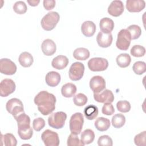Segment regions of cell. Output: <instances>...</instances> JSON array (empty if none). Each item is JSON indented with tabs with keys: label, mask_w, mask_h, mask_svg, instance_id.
Wrapping results in <instances>:
<instances>
[{
	"label": "cell",
	"mask_w": 146,
	"mask_h": 146,
	"mask_svg": "<svg viewBox=\"0 0 146 146\" xmlns=\"http://www.w3.org/2000/svg\"><path fill=\"white\" fill-rule=\"evenodd\" d=\"M55 96L46 91L39 92L34 98V103L38 106V111L43 115H48L55 108Z\"/></svg>",
	"instance_id": "6da1fadb"
},
{
	"label": "cell",
	"mask_w": 146,
	"mask_h": 146,
	"mask_svg": "<svg viewBox=\"0 0 146 146\" xmlns=\"http://www.w3.org/2000/svg\"><path fill=\"white\" fill-rule=\"evenodd\" d=\"M60 19L59 14L55 11H50L46 14L42 19V27L46 31H51L56 26Z\"/></svg>",
	"instance_id": "7a4b0ae2"
},
{
	"label": "cell",
	"mask_w": 146,
	"mask_h": 146,
	"mask_svg": "<svg viewBox=\"0 0 146 146\" xmlns=\"http://www.w3.org/2000/svg\"><path fill=\"white\" fill-rule=\"evenodd\" d=\"M67 119V114L62 111L56 112L51 114L48 117V125L54 128L60 129L63 127L66 120Z\"/></svg>",
	"instance_id": "3957f363"
},
{
	"label": "cell",
	"mask_w": 146,
	"mask_h": 146,
	"mask_svg": "<svg viewBox=\"0 0 146 146\" xmlns=\"http://www.w3.org/2000/svg\"><path fill=\"white\" fill-rule=\"evenodd\" d=\"M131 39L129 32L127 29H121L117 34L116 46L119 50L126 51L129 47Z\"/></svg>",
	"instance_id": "277c9868"
},
{
	"label": "cell",
	"mask_w": 146,
	"mask_h": 146,
	"mask_svg": "<svg viewBox=\"0 0 146 146\" xmlns=\"http://www.w3.org/2000/svg\"><path fill=\"white\" fill-rule=\"evenodd\" d=\"M69 123L71 132L76 135L79 134L82 131L84 123L83 114L80 112L75 113L71 116Z\"/></svg>",
	"instance_id": "5b68a950"
},
{
	"label": "cell",
	"mask_w": 146,
	"mask_h": 146,
	"mask_svg": "<svg viewBox=\"0 0 146 146\" xmlns=\"http://www.w3.org/2000/svg\"><path fill=\"white\" fill-rule=\"evenodd\" d=\"M6 108L7 112L14 116V119L19 115L25 112L22 102L17 98H12L7 101Z\"/></svg>",
	"instance_id": "8992f818"
},
{
	"label": "cell",
	"mask_w": 146,
	"mask_h": 146,
	"mask_svg": "<svg viewBox=\"0 0 146 146\" xmlns=\"http://www.w3.org/2000/svg\"><path fill=\"white\" fill-rule=\"evenodd\" d=\"M88 68L92 71H103L108 67V60L103 58H93L88 62Z\"/></svg>",
	"instance_id": "52a82bcc"
},
{
	"label": "cell",
	"mask_w": 146,
	"mask_h": 146,
	"mask_svg": "<svg viewBox=\"0 0 146 146\" xmlns=\"http://www.w3.org/2000/svg\"><path fill=\"white\" fill-rule=\"evenodd\" d=\"M84 72V64L79 62H75L70 67L68 75L71 80L78 81L82 79Z\"/></svg>",
	"instance_id": "ba28073f"
},
{
	"label": "cell",
	"mask_w": 146,
	"mask_h": 146,
	"mask_svg": "<svg viewBox=\"0 0 146 146\" xmlns=\"http://www.w3.org/2000/svg\"><path fill=\"white\" fill-rule=\"evenodd\" d=\"M41 138L46 146H58L59 145L58 134L51 130H45L42 133Z\"/></svg>",
	"instance_id": "9c48e42d"
},
{
	"label": "cell",
	"mask_w": 146,
	"mask_h": 146,
	"mask_svg": "<svg viewBox=\"0 0 146 146\" xmlns=\"http://www.w3.org/2000/svg\"><path fill=\"white\" fill-rule=\"evenodd\" d=\"M0 71L5 75H14L17 71V66L10 59L2 58L0 60Z\"/></svg>",
	"instance_id": "30bf717a"
},
{
	"label": "cell",
	"mask_w": 146,
	"mask_h": 146,
	"mask_svg": "<svg viewBox=\"0 0 146 146\" xmlns=\"http://www.w3.org/2000/svg\"><path fill=\"white\" fill-rule=\"evenodd\" d=\"M15 82L11 79H5L0 84V94L2 97H6L15 90Z\"/></svg>",
	"instance_id": "8fae6325"
},
{
	"label": "cell",
	"mask_w": 146,
	"mask_h": 146,
	"mask_svg": "<svg viewBox=\"0 0 146 146\" xmlns=\"http://www.w3.org/2000/svg\"><path fill=\"white\" fill-rule=\"evenodd\" d=\"M90 87L94 94L100 93L106 88V81L101 76H94L90 80Z\"/></svg>",
	"instance_id": "7c38bea8"
},
{
	"label": "cell",
	"mask_w": 146,
	"mask_h": 146,
	"mask_svg": "<svg viewBox=\"0 0 146 146\" xmlns=\"http://www.w3.org/2000/svg\"><path fill=\"white\" fill-rule=\"evenodd\" d=\"M94 98L95 101L99 103H111L114 100V95L111 90L105 89L100 92V93H94Z\"/></svg>",
	"instance_id": "4fadbf2b"
},
{
	"label": "cell",
	"mask_w": 146,
	"mask_h": 146,
	"mask_svg": "<svg viewBox=\"0 0 146 146\" xmlns=\"http://www.w3.org/2000/svg\"><path fill=\"white\" fill-rule=\"evenodd\" d=\"M124 7L122 1L119 0L113 1L108 7V13L113 17H119L124 11Z\"/></svg>",
	"instance_id": "5bb4252c"
},
{
	"label": "cell",
	"mask_w": 146,
	"mask_h": 146,
	"mask_svg": "<svg viewBox=\"0 0 146 146\" xmlns=\"http://www.w3.org/2000/svg\"><path fill=\"white\" fill-rule=\"evenodd\" d=\"M145 7V2L143 0H127L126 9L131 13H138L142 11Z\"/></svg>",
	"instance_id": "9a60e30c"
},
{
	"label": "cell",
	"mask_w": 146,
	"mask_h": 146,
	"mask_svg": "<svg viewBox=\"0 0 146 146\" xmlns=\"http://www.w3.org/2000/svg\"><path fill=\"white\" fill-rule=\"evenodd\" d=\"M112 40L113 38L111 33H104L100 31L96 36V41L98 45L103 48H106L111 46Z\"/></svg>",
	"instance_id": "2e32d148"
},
{
	"label": "cell",
	"mask_w": 146,
	"mask_h": 146,
	"mask_svg": "<svg viewBox=\"0 0 146 146\" xmlns=\"http://www.w3.org/2000/svg\"><path fill=\"white\" fill-rule=\"evenodd\" d=\"M41 48L44 55L47 56H51L56 52V46L52 40L50 39H46L43 41L41 45Z\"/></svg>",
	"instance_id": "e0dca14e"
},
{
	"label": "cell",
	"mask_w": 146,
	"mask_h": 146,
	"mask_svg": "<svg viewBox=\"0 0 146 146\" xmlns=\"http://www.w3.org/2000/svg\"><path fill=\"white\" fill-rule=\"evenodd\" d=\"M96 29L95 24L91 21L84 22L81 26V31L83 34L87 37L93 36L96 31Z\"/></svg>",
	"instance_id": "ac0fdd59"
},
{
	"label": "cell",
	"mask_w": 146,
	"mask_h": 146,
	"mask_svg": "<svg viewBox=\"0 0 146 146\" xmlns=\"http://www.w3.org/2000/svg\"><path fill=\"white\" fill-rule=\"evenodd\" d=\"M60 75L56 71L48 72L45 77L46 84L50 87H55L60 82Z\"/></svg>",
	"instance_id": "d6986e66"
},
{
	"label": "cell",
	"mask_w": 146,
	"mask_h": 146,
	"mask_svg": "<svg viewBox=\"0 0 146 146\" xmlns=\"http://www.w3.org/2000/svg\"><path fill=\"white\" fill-rule=\"evenodd\" d=\"M68 62L69 60L67 56L60 55L52 59L51 65L54 68L57 70H62L67 66Z\"/></svg>",
	"instance_id": "ffe728a7"
},
{
	"label": "cell",
	"mask_w": 146,
	"mask_h": 146,
	"mask_svg": "<svg viewBox=\"0 0 146 146\" xmlns=\"http://www.w3.org/2000/svg\"><path fill=\"white\" fill-rule=\"evenodd\" d=\"M99 26L102 32L111 33L114 28V22L111 19L108 17L103 18L100 21Z\"/></svg>",
	"instance_id": "44dd1931"
},
{
	"label": "cell",
	"mask_w": 146,
	"mask_h": 146,
	"mask_svg": "<svg viewBox=\"0 0 146 146\" xmlns=\"http://www.w3.org/2000/svg\"><path fill=\"white\" fill-rule=\"evenodd\" d=\"M76 86L71 83H68L64 84L61 88L62 95L66 98H71L76 92Z\"/></svg>",
	"instance_id": "7402d4cb"
},
{
	"label": "cell",
	"mask_w": 146,
	"mask_h": 146,
	"mask_svg": "<svg viewBox=\"0 0 146 146\" xmlns=\"http://www.w3.org/2000/svg\"><path fill=\"white\" fill-rule=\"evenodd\" d=\"M18 60L20 64L23 67H30L34 62L32 55L26 51L23 52L19 55Z\"/></svg>",
	"instance_id": "603a6c76"
},
{
	"label": "cell",
	"mask_w": 146,
	"mask_h": 146,
	"mask_svg": "<svg viewBox=\"0 0 146 146\" xmlns=\"http://www.w3.org/2000/svg\"><path fill=\"white\" fill-rule=\"evenodd\" d=\"M111 123L108 119L99 117L97 118L95 121V127L96 128L101 132L107 131L110 127Z\"/></svg>",
	"instance_id": "cb8c5ba5"
},
{
	"label": "cell",
	"mask_w": 146,
	"mask_h": 146,
	"mask_svg": "<svg viewBox=\"0 0 146 146\" xmlns=\"http://www.w3.org/2000/svg\"><path fill=\"white\" fill-rule=\"evenodd\" d=\"M95 139L94 132L91 129H85L82 132L80 136V141L84 144H89L92 143Z\"/></svg>",
	"instance_id": "d4e9b609"
},
{
	"label": "cell",
	"mask_w": 146,
	"mask_h": 146,
	"mask_svg": "<svg viewBox=\"0 0 146 146\" xmlns=\"http://www.w3.org/2000/svg\"><path fill=\"white\" fill-rule=\"evenodd\" d=\"M98 108L93 104L88 105L84 109V114L88 120H93L98 115Z\"/></svg>",
	"instance_id": "484cf974"
},
{
	"label": "cell",
	"mask_w": 146,
	"mask_h": 146,
	"mask_svg": "<svg viewBox=\"0 0 146 146\" xmlns=\"http://www.w3.org/2000/svg\"><path fill=\"white\" fill-rule=\"evenodd\" d=\"M73 56L77 60H85L90 57V51L86 48L79 47L74 50Z\"/></svg>",
	"instance_id": "4316f807"
},
{
	"label": "cell",
	"mask_w": 146,
	"mask_h": 146,
	"mask_svg": "<svg viewBox=\"0 0 146 146\" xmlns=\"http://www.w3.org/2000/svg\"><path fill=\"white\" fill-rule=\"evenodd\" d=\"M116 60L117 65L120 67L125 68L129 65L131 62V58L128 54L123 53L119 54L117 56Z\"/></svg>",
	"instance_id": "83f0119b"
},
{
	"label": "cell",
	"mask_w": 146,
	"mask_h": 146,
	"mask_svg": "<svg viewBox=\"0 0 146 146\" xmlns=\"http://www.w3.org/2000/svg\"><path fill=\"white\" fill-rule=\"evenodd\" d=\"M111 122L114 128H119L124 125L125 123V117L123 114L117 113L112 117Z\"/></svg>",
	"instance_id": "f1b7e54d"
},
{
	"label": "cell",
	"mask_w": 146,
	"mask_h": 146,
	"mask_svg": "<svg viewBox=\"0 0 146 146\" xmlns=\"http://www.w3.org/2000/svg\"><path fill=\"white\" fill-rule=\"evenodd\" d=\"M2 141L4 145L6 146H16L17 144V140L15 136L10 133H7L4 135H2Z\"/></svg>",
	"instance_id": "f546056e"
},
{
	"label": "cell",
	"mask_w": 146,
	"mask_h": 146,
	"mask_svg": "<svg viewBox=\"0 0 146 146\" xmlns=\"http://www.w3.org/2000/svg\"><path fill=\"white\" fill-rule=\"evenodd\" d=\"M127 30L129 32L132 39H138L141 34V28L136 25H132L129 26Z\"/></svg>",
	"instance_id": "4dcf8cb0"
},
{
	"label": "cell",
	"mask_w": 146,
	"mask_h": 146,
	"mask_svg": "<svg viewBox=\"0 0 146 146\" xmlns=\"http://www.w3.org/2000/svg\"><path fill=\"white\" fill-rule=\"evenodd\" d=\"M132 69L136 74L142 75L146 71V64L143 61H137L133 64Z\"/></svg>",
	"instance_id": "1f68e13d"
},
{
	"label": "cell",
	"mask_w": 146,
	"mask_h": 146,
	"mask_svg": "<svg viewBox=\"0 0 146 146\" xmlns=\"http://www.w3.org/2000/svg\"><path fill=\"white\" fill-rule=\"evenodd\" d=\"M130 52L135 57H141L145 54V48L141 45H134L131 48Z\"/></svg>",
	"instance_id": "d6a6232c"
},
{
	"label": "cell",
	"mask_w": 146,
	"mask_h": 146,
	"mask_svg": "<svg viewBox=\"0 0 146 146\" xmlns=\"http://www.w3.org/2000/svg\"><path fill=\"white\" fill-rule=\"evenodd\" d=\"M13 10L17 14H23L27 11V7L24 2L19 1L14 4Z\"/></svg>",
	"instance_id": "836d02e7"
},
{
	"label": "cell",
	"mask_w": 146,
	"mask_h": 146,
	"mask_svg": "<svg viewBox=\"0 0 146 146\" xmlns=\"http://www.w3.org/2000/svg\"><path fill=\"white\" fill-rule=\"evenodd\" d=\"M74 103L77 106H83L85 105L88 99L87 96H86L84 94L79 93L74 96Z\"/></svg>",
	"instance_id": "e575fe53"
},
{
	"label": "cell",
	"mask_w": 146,
	"mask_h": 146,
	"mask_svg": "<svg viewBox=\"0 0 146 146\" xmlns=\"http://www.w3.org/2000/svg\"><path fill=\"white\" fill-rule=\"evenodd\" d=\"M116 107L119 111L123 113L128 112L131 110V104L127 100H120L116 103Z\"/></svg>",
	"instance_id": "d590c367"
},
{
	"label": "cell",
	"mask_w": 146,
	"mask_h": 146,
	"mask_svg": "<svg viewBox=\"0 0 146 146\" xmlns=\"http://www.w3.org/2000/svg\"><path fill=\"white\" fill-rule=\"evenodd\" d=\"M67 145L68 146H76V145H84L81 141L79 139L76 135L71 133L67 139Z\"/></svg>",
	"instance_id": "8d00e7d4"
},
{
	"label": "cell",
	"mask_w": 146,
	"mask_h": 146,
	"mask_svg": "<svg viewBox=\"0 0 146 146\" xmlns=\"http://www.w3.org/2000/svg\"><path fill=\"white\" fill-rule=\"evenodd\" d=\"M145 137L146 131H144L137 135L134 137V143L137 146H144L145 145Z\"/></svg>",
	"instance_id": "74e56055"
},
{
	"label": "cell",
	"mask_w": 146,
	"mask_h": 146,
	"mask_svg": "<svg viewBox=\"0 0 146 146\" xmlns=\"http://www.w3.org/2000/svg\"><path fill=\"white\" fill-rule=\"evenodd\" d=\"M98 144L99 146H112L113 142L112 139L108 135H103L99 137Z\"/></svg>",
	"instance_id": "f35d334b"
},
{
	"label": "cell",
	"mask_w": 146,
	"mask_h": 146,
	"mask_svg": "<svg viewBox=\"0 0 146 146\" xmlns=\"http://www.w3.org/2000/svg\"><path fill=\"white\" fill-rule=\"evenodd\" d=\"M45 126V121L42 117L35 119L33 121V127L36 131H40Z\"/></svg>",
	"instance_id": "ab89813d"
},
{
	"label": "cell",
	"mask_w": 146,
	"mask_h": 146,
	"mask_svg": "<svg viewBox=\"0 0 146 146\" xmlns=\"http://www.w3.org/2000/svg\"><path fill=\"white\" fill-rule=\"evenodd\" d=\"M102 112L104 115H112L115 112V108L113 105L110 103H104L102 107Z\"/></svg>",
	"instance_id": "60d3db41"
},
{
	"label": "cell",
	"mask_w": 146,
	"mask_h": 146,
	"mask_svg": "<svg viewBox=\"0 0 146 146\" xmlns=\"http://www.w3.org/2000/svg\"><path fill=\"white\" fill-rule=\"evenodd\" d=\"M55 1L54 0H44L43 2V6L47 10H51L55 6Z\"/></svg>",
	"instance_id": "b9f144b4"
},
{
	"label": "cell",
	"mask_w": 146,
	"mask_h": 146,
	"mask_svg": "<svg viewBox=\"0 0 146 146\" xmlns=\"http://www.w3.org/2000/svg\"><path fill=\"white\" fill-rule=\"evenodd\" d=\"M27 2L31 6H36L40 2V1L39 0H31V1L28 0Z\"/></svg>",
	"instance_id": "7bdbcfd3"
}]
</instances>
